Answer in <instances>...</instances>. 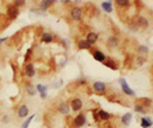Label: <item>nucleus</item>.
I'll return each mask as SVG.
<instances>
[{"label": "nucleus", "instance_id": "15", "mask_svg": "<svg viewBox=\"0 0 153 128\" xmlns=\"http://www.w3.org/2000/svg\"><path fill=\"white\" fill-rule=\"evenodd\" d=\"M131 118H133L131 113H126V114H124V115H122V118H121L122 124H125V126H129V124H130V122H131Z\"/></svg>", "mask_w": 153, "mask_h": 128}, {"label": "nucleus", "instance_id": "22", "mask_svg": "<svg viewBox=\"0 0 153 128\" xmlns=\"http://www.w3.org/2000/svg\"><path fill=\"white\" fill-rule=\"evenodd\" d=\"M129 0H116V4L119 6H121V8H126V6H129Z\"/></svg>", "mask_w": 153, "mask_h": 128}, {"label": "nucleus", "instance_id": "11", "mask_svg": "<svg viewBox=\"0 0 153 128\" xmlns=\"http://www.w3.org/2000/svg\"><path fill=\"white\" fill-rule=\"evenodd\" d=\"M93 58H95L97 62H102L104 63L106 60V55L102 51H99V50H96L95 53H93Z\"/></svg>", "mask_w": 153, "mask_h": 128}, {"label": "nucleus", "instance_id": "19", "mask_svg": "<svg viewBox=\"0 0 153 128\" xmlns=\"http://www.w3.org/2000/svg\"><path fill=\"white\" fill-rule=\"evenodd\" d=\"M138 26L143 27V28H145V27L149 26V23H148V21L144 18V17H138Z\"/></svg>", "mask_w": 153, "mask_h": 128}, {"label": "nucleus", "instance_id": "10", "mask_svg": "<svg viewBox=\"0 0 153 128\" xmlns=\"http://www.w3.org/2000/svg\"><path fill=\"white\" fill-rule=\"evenodd\" d=\"M140 126H142V128H149V127H152V126H153V122H152L151 118H148V117H143V118H142V120H140Z\"/></svg>", "mask_w": 153, "mask_h": 128}, {"label": "nucleus", "instance_id": "23", "mask_svg": "<svg viewBox=\"0 0 153 128\" xmlns=\"http://www.w3.org/2000/svg\"><path fill=\"white\" fill-rule=\"evenodd\" d=\"M108 44L111 48H115V46H118V39H116L115 36H111V37L108 39Z\"/></svg>", "mask_w": 153, "mask_h": 128}, {"label": "nucleus", "instance_id": "30", "mask_svg": "<svg viewBox=\"0 0 153 128\" xmlns=\"http://www.w3.org/2000/svg\"><path fill=\"white\" fill-rule=\"evenodd\" d=\"M46 1H47V4H49V6H50V5L55 4V3H56V0H46Z\"/></svg>", "mask_w": 153, "mask_h": 128}, {"label": "nucleus", "instance_id": "5", "mask_svg": "<svg viewBox=\"0 0 153 128\" xmlns=\"http://www.w3.org/2000/svg\"><path fill=\"white\" fill-rule=\"evenodd\" d=\"M86 120H87V119H86L84 114H78V115L74 118V126L81 128V127H83L86 124Z\"/></svg>", "mask_w": 153, "mask_h": 128}, {"label": "nucleus", "instance_id": "21", "mask_svg": "<svg viewBox=\"0 0 153 128\" xmlns=\"http://www.w3.org/2000/svg\"><path fill=\"white\" fill-rule=\"evenodd\" d=\"M102 8H104V11L107 12V13L112 12V6H111V3H110V1H105L104 4H102Z\"/></svg>", "mask_w": 153, "mask_h": 128}, {"label": "nucleus", "instance_id": "16", "mask_svg": "<svg viewBox=\"0 0 153 128\" xmlns=\"http://www.w3.org/2000/svg\"><path fill=\"white\" fill-rule=\"evenodd\" d=\"M26 92H27L29 96L36 95V87L31 85V83H26Z\"/></svg>", "mask_w": 153, "mask_h": 128}, {"label": "nucleus", "instance_id": "3", "mask_svg": "<svg viewBox=\"0 0 153 128\" xmlns=\"http://www.w3.org/2000/svg\"><path fill=\"white\" fill-rule=\"evenodd\" d=\"M70 105H69L68 103H60L58 105V112L60 113V114H63V115H68L69 113H70Z\"/></svg>", "mask_w": 153, "mask_h": 128}, {"label": "nucleus", "instance_id": "1", "mask_svg": "<svg viewBox=\"0 0 153 128\" xmlns=\"http://www.w3.org/2000/svg\"><path fill=\"white\" fill-rule=\"evenodd\" d=\"M6 15H8V18L9 19H15L19 15V9L17 8V6H14V5H9L8 6V9H6Z\"/></svg>", "mask_w": 153, "mask_h": 128}, {"label": "nucleus", "instance_id": "7", "mask_svg": "<svg viewBox=\"0 0 153 128\" xmlns=\"http://www.w3.org/2000/svg\"><path fill=\"white\" fill-rule=\"evenodd\" d=\"M82 106H83V103L79 97H75V99L72 100V103H70V109L72 110H75V112L76 110H81Z\"/></svg>", "mask_w": 153, "mask_h": 128}, {"label": "nucleus", "instance_id": "33", "mask_svg": "<svg viewBox=\"0 0 153 128\" xmlns=\"http://www.w3.org/2000/svg\"><path fill=\"white\" fill-rule=\"evenodd\" d=\"M61 1H63V3H69L70 0H61Z\"/></svg>", "mask_w": 153, "mask_h": 128}, {"label": "nucleus", "instance_id": "29", "mask_svg": "<svg viewBox=\"0 0 153 128\" xmlns=\"http://www.w3.org/2000/svg\"><path fill=\"white\" fill-rule=\"evenodd\" d=\"M143 104H144L143 106H148V105H151V104H152V100H149V99H143Z\"/></svg>", "mask_w": 153, "mask_h": 128}, {"label": "nucleus", "instance_id": "26", "mask_svg": "<svg viewBox=\"0 0 153 128\" xmlns=\"http://www.w3.org/2000/svg\"><path fill=\"white\" fill-rule=\"evenodd\" d=\"M24 3H26V0H14V1H13V5L17 6V8H19V6L24 5Z\"/></svg>", "mask_w": 153, "mask_h": 128}, {"label": "nucleus", "instance_id": "27", "mask_svg": "<svg viewBox=\"0 0 153 128\" xmlns=\"http://www.w3.org/2000/svg\"><path fill=\"white\" fill-rule=\"evenodd\" d=\"M40 8H41V11L44 12V11H46V9L49 8V4H47V1L46 0H42L41 1V4H40Z\"/></svg>", "mask_w": 153, "mask_h": 128}, {"label": "nucleus", "instance_id": "28", "mask_svg": "<svg viewBox=\"0 0 153 128\" xmlns=\"http://www.w3.org/2000/svg\"><path fill=\"white\" fill-rule=\"evenodd\" d=\"M138 51H139V53H148L149 49L147 48V46H144V45H140V46L138 48Z\"/></svg>", "mask_w": 153, "mask_h": 128}, {"label": "nucleus", "instance_id": "20", "mask_svg": "<svg viewBox=\"0 0 153 128\" xmlns=\"http://www.w3.org/2000/svg\"><path fill=\"white\" fill-rule=\"evenodd\" d=\"M78 48L79 49H89L91 48V44H89L87 40H82V41L78 42Z\"/></svg>", "mask_w": 153, "mask_h": 128}, {"label": "nucleus", "instance_id": "12", "mask_svg": "<svg viewBox=\"0 0 153 128\" xmlns=\"http://www.w3.org/2000/svg\"><path fill=\"white\" fill-rule=\"evenodd\" d=\"M87 41L91 44V45H93L95 42H97V40H98V35L97 33H95V32H89L88 35H87Z\"/></svg>", "mask_w": 153, "mask_h": 128}, {"label": "nucleus", "instance_id": "2", "mask_svg": "<svg viewBox=\"0 0 153 128\" xmlns=\"http://www.w3.org/2000/svg\"><path fill=\"white\" fill-rule=\"evenodd\" d=\"M70 15H72V19H74V21H81L82 17H83L82 8H79V6H74V8L72 9V12H70Z\"/></svg>", "mask_w": 153, "mask_h": 128}, {"label": "nucleus", "instance_id": "24", "mask_svg": "<svg viewBox=\"0 0 153 128\" xmlns=\"http://www.w3.org/2000/svg\"><path fill=\"white\" fill-rule=\"evenodd\" d=\"M33 118H36V117H35V115L28 117V118H27V120H26V122L22 124V128H28V126L31 124V122H32V119H33Z\"/></svg>", "mask_w": 153, "mask_h": 128}, {"label": "nucleus", "instance_id": "14", "mask_svg": "<svg viewBox=\"0 0 153 128\" xmlns=\"http://www.w3.org/2000/svg\"><path fill=\"white\" fill-rule=\"evenodd\" d=\"M42 42H46V44H50V42H52L54 41V36L51 35V33H49V32H45V33H42Z\"/></svg>", "mask_w": 153, "mask_h": 128}, {"label": "nucleus", "instance_id": "17", "mask_svg": "<svg viewBox=\"0 0 153 128\" xmlns=\"http://www.w3.org/2000/svg\"><path fill=\"white\" fill-rule=\"evenodd\" d=\"M97 115H98V119H101V120H108L110 119V114L107 112H105V110H99L97 113Z\"/></svg>", "mask_w": 153, "mask_h": 128}, {"label": "nucleus", "instance_id": "18", "mask_svg": "<svg viewBox=\"0 0 153 128\" xmlns=\"http://www.w3.org/2000/svg\"><path fill=\"white\" fill-rule=\"evenodd\" d=\"M105 65L106 67H108V68H111V69H114V70H116L118 69V64H116L114 60H110V59H107V60H105Z\"/></svg>", "mask_w": 153, "mask_h": 128}, {"label": "nucleus", "instance_id": "8", "mask_svg": "<svg viewBox=\"0 0 153 128\" xmlns=\"http://www.w3.org/2000/svg\"><path fill=\"white\" fill-rule=\"evenodd\" d=\"M93 90L96 91V92H105L106 90H107V86H106V83L104 82H95L93 83Z\"/></svg>", "mask_w": 153, "mask_h": 128}, {"label": "nucleus", "instance_id": "6", "mask_svg": "<svg viewBox=\"0 0 153 128\" xmlns=\"http://www.w3.org/2000/svg\"><path fill=\"white\" fill-rule=\"evenodd\" d=\"M28 113H29V109H28V106L26 105V104H23V105H21L18 108V112H17V114H18V117L19 118H27L28 117Z\"/></svg>", "mask_w": 153, "mask_h": 128}, {"label": "nucleus", "instance_id": "9", "mask_svg": "<svg viewBox=\"0 0 153 128\" xmlns=\"http://www.w3.org/2000/svg\"><path fill=\"white\" fill-rule=\"evenodd\" d=\"M24 72H26V76L27 77H33L35 76V68H33V64H26V67H24Z\"/></svg>", "mask_w": 153, "mask_h": 128}, {"label": "nucleus", "instance_id": "4", "mask_svg": "<svg viewBox=\"0 0 153 128\" xmlns=\"http://www.w3.org/2000/svg\"><path fill=\"white\" fill-rule=\"evenodd\" d=\"M120 85H121V89H122V91H124V94H126L128 96H135V92L129 87V85L126 83V81L124 78L120 79Z\"/></svg>", "mask_w": 153, "mask_h": 128}, {"label": "nucleus", "instance_id": "25", "mask_svg": "<svg viewBox=\"0 0 153 128\" xmlns=\"http://www.w3.org/2000/svg\"><path fill=\"white\" fill-rule=\"evenodd\" d=\"M134 110H135V112H137V113H142V114H144V113H145V109H144V106H143V105H138V104H137V105H135Z\"/></svg>", "mask_w": 153, "mask_h": 128}, {"label": "nucleus", "instance_id": "13", "mask_svg": "<svg viewBox=\"0 0 153 128\" xmlns=\"http://www.w3.org/2000/svg\"><path fill=\"white\" fill-rule=\"evenodd\" d=\"M36 91H38L41 94V97L42 99H46V92H47V87L44 86V85H37L36 86Z\"/></svg>", "mask_w": 153, "mask_h": 128}, {"label": "nucleus", "instance_id": "32", "mask_svg": "<svg viewBox=\"0 0 153 128\" xmlns=\"http://www.w3.org/2000/svg\"><path fill=\"white\" fill-rule=\"evenodd\" d=\"M4 41H6V37H3V39H0V44H1V42H4Z\"/></svg>", "mask_w": 153, "mask_h": 128}, {"label": "nucleus", "instance_id": "31", "mask_svg": "<svg viewBox=\"0 0 153 128\" xmlns=\"http://www.w3.org/2000/svg\"><path fill=\"white\" fill-rule=\"evenodd\" d=\"M29 55H31V49H28V50H27V54H26L24 58H26V59H29Z\"/></svg>", "mask_w": 153, "mask_h": 128}]
</instances>
